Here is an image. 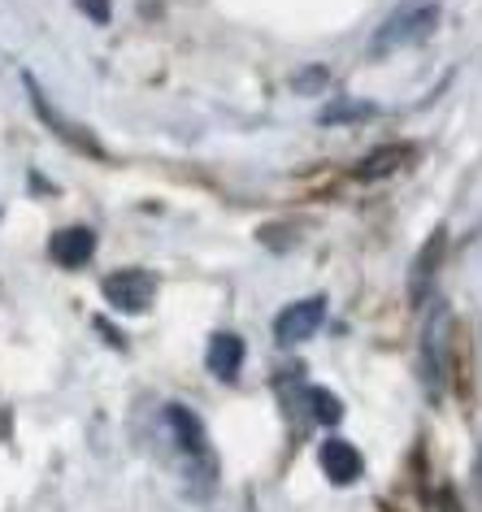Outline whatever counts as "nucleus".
Here are the masks:
<instances>
[{"mask_svg": "<svg viewBox=\"0 0 482 512\" xmlns=\"http://www.w3.org/2000/svg\"><path fill=\"white\" fill-rule=\"evenodd\" d=\"M435 27H439V5H430V0H422V5H404L378 27V35L370 40V57H387V53H396V48L422 44L435 35Z\"/></svg>", "mask_w": 482, "mask_h": 512, "instance_id": "2", "label": "nucleus"}, {"mask_svg": "<svg viewBox=\"0 0 482 512\" xmlns=\"http://www.w3.org/2000/svg\"><path fill=\"white\" fill-rule=\"evenodd\" d=\"M439 512H465L461 499H456V491H439Z\"/></svg>", "mask_w": 482, "mask_h": 512, "instance_id": "15", "label": "nucleus"}, {"mask_svg": "<svg viewBox=\"0 0 482 512\" xmlns=\"http://www.w3.org/2000/svg\"><path fill=\"white\" fill-rule=\"evenodd\" d=\"M413 157H417V148H413V144H387V148H374L370 157H365V161H361L352 174H357L361 183H378V178L400 174V170H404V165H409Z\"/></svg>", "mask_w": 482, "mask_h": 512, "instance_id": "8", "label": "nucleus"}, {"mask_svg": "<svg viewBox=\"0 0 482 512\" xmlns=\"http://www.w3.org/2000/svg\"><path fill=\"white\" fill-rule=\"evenodd\" d=\"M27 92H31V105H35V109H40V113H44V122H48V126H53V131H57L61 139H70V144H74V148H83V152H92V157H100V148H96V144H92V139H87V135L79 131V126H74V122H61V118H57V109H53V105H48V100H44V87H40V83H35V79H31V74H27Z\"/></svg>", "mask_w": 482, "mask_h": 512, "instance_id": "11", "label": "nucleus"}, {"mask_svg": "<svg viewBox=\"0 0 482 512\" xmlns=\"http://www.w3.org/2000/svg\"><path fill=\"white\" fill-rule=\"evenodd\" d=\"M322 322H326V300L322 296L296 300V304H287V309L274 317V339L287 343V348H296V343L313 339L317 330H322Z\"/></svg>", "mask_w": 482, "mask_h": 512, "instance_id": "4", "label": "nucleus"}, {"mask_svg": "<svg viewBox=\"0 0 482 512\" xmlns=\"http://www.w3.org/2000/svg\"><path fill=\"white\" fill-rule=\"evenodd\" d=\"M100 296L118 313H131V317L148 313L152 300H157V278L148 270H113V274H105V283H100Z\"/></svg>", "mask_w": 482, "mask_h": 512, "instance_id": "3", "label": "nucleus"}, {"mask_svg": "<svg viewBox=\"0 0 482 512\" xmlns=\"http://www.w3.org/2000/svg\"><path fill=\"white\" fill-rule=\"evenodd\" d=\"M304 400H309L313 421H322V426H335V421L344 417V404H339L335 391H326V387H304Z\"/></svg>", "mask_w": 482, "mask_h": 512, "instance_id": "13", "label": "nucleus"}, {"mask_svg": "<svg viewBox=\"0 0 482 512\" xmlns=\"http://www.w3.org/2000/svg\"><path fill=\"white\" fill-rule=\"evenodd\" d=\"M378 105H370V100H335V105L322 109V126H344V122H365L374 118Z\"/></svg>", "mask_w": 482, "mask_h": 512, "instance_id": "12", "label": "nucleus"}, {"mask_svg": "<svg viewBox=\"0 0 482 512\" xmlns=\"http://www.w3.org/2000/svg\"><path fill=\"white\" fill-rule=\"evenodd\" d=\"M48 256L61 265V270H83L96 256V235L87 226H61L48 239Z\"/></svg>", "mask_w": 482, "mask_h": 512, "instance_id": "7", "label": "nucleus"}, {"mask_svg": "<svg viewBox=\"0 0 482 512\" xmlns=\"http://www.w3.org/2000/svg\"><path fill=\"white\" fill-rule=\"evenodd\" d=\"M448 374H452V304L430 296L422 335H417V378H422L430 400H443Z\"/></svg>", "mask_w": 482, "mask_h": 512, "instance_id": "1", "label": "nucleus"}, {"mask_svg": "<svg viewBox=\"0 0 482 512\" xmlns=\"http://www.w3.org/2000/svg\"><path fill=\"white\" fill-rule=\"evenodd\" d=\"M205 365H209L222 382H231V378L239 374V365H244V339L231 335V330H218V335H209Z\"/></svg>", "mask_w": 482, "mask_h": 512, "instance_id": "9", "label": "nucleus"}, {"mask_svg": "<svg viewBox=\"0 0 482 512\" xmlns=\"http://www.w3.org/2000/svg\"><path fill=\"white\" fill-rule=\"evenodd\" d=\"M166 421H170L174 439H179V447H183L187 456H196V460H205V456H209L205 426H200V417L192 413V408H183V404H170V408H166Z\"/></svg>", "mask_w": 482, "mask_h": 512, "instance_id": "10", "label": "nucleus"}, {"mask_svg": "<svg viewBox=\"0 0 482 512\" xmlns=\"http://www.w3.org/2000/svg\"><path fill=\"white\" fill-rule=\"evenodd\" d=\"M478 486H482V452H478Z\"/></svg>", "mask_w": 482, "mask_h": 512, "instance_id": "16", "label": "nucleus"}, {"mask_svg": "<svg viewBox=\"0 0 482 512\" xmlns=\"http://www.w3.org/2000/svg\"><path fill=\"white\" fill-rule=\"evenodd\" d=\"M443 252H448V230L435 226L430 230V239L422 243V252L413 256V270H409V300L413 304L430 300V283H435V274H439Z\"/></svg>", "mask_w": 482, "mask_h": 512, "instance_id": "5", "label": "nucleus"}, {"mask_svg": "<svg viewBox=\"0 0 482 512\" xmlns=\"http://www.w3.org/2000/svg\"><path fill=\"white\" fill-rule=\"evenodd\" d=\"M317 465H322V473L335 486H352V482H361V473H365V456L348 439H326L317 447Z\"/></svg>", "mask_w": 482, "mask_h": 512, "instance_id": "6", "label": "nucleus"}, {"mask_svg": "<svg viewBox=\"0 0 482 512\" xmlns=\"http://www.w3.org/2000/svg\"><path fill=\"white\" fill-rule=\"evenodd\" d=\"M79 5H83V14H87V18L109 22V0H79Z\"/></svg>", "mask_w": 482, "mask_h": 512, "instance_id": "14", "label": "nucleus"}]
</instances>
